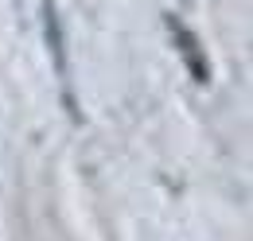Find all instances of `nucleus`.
<instances>
[{"label":"nucleus","instance_id":"1","mask_svg":"<svg viewBox=\"0 0 253 241\" xmlns=\"http://www.w3.org/2000/svg\"><path fill=\"white\" fill-rule=\"evenodd\" d=\"M168 28H171V39H175L179 55H183V62H187L191 78H195V82H207V78H211V66H207V59H203V43L195 39V31L183 28L175 16H168Z\"/></svg>","mask_w":253,"mask_h":241},{"label":"nucleus","instance_id":"2","mask_svg":"<svg viewBox=\"0 0 253 241\" xmlns=\"http://www.w3.org/2000/svg\"><path fill=\"white\" fill-rule=\"evenodd\" d=\"M43 31H47V47H51V62L59 70V78L66 82V35H63V20L55 12L51 0H43Z\"/></svg>","mask_w":253,"mask_h":241}]
</instances>
